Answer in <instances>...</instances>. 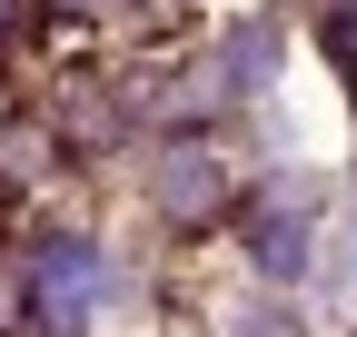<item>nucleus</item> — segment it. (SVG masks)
Here are the masks:
<instances>
[{"instance_id":"obj_1","label":"nucleus","mask_w":357,"mask_h":337,"mask_svg":"<svg viewBox=\"0 0 357 337\" xmlns=\"http://www.w3.org/2000/svg\"><path fill=\"white\" fill-rule=\"evenodd\" d=\"M218 198H229L218 159L208 149H169V168H159V208L169 219H218Z\"/></svg>"},{"instance_id":"obj_2","label":"nucleus","mask_w":357,"mask_h":337,"mask_svg":"<svg viewBox=\"0 0 357 337\" xmlns=\"http://www.w3.org/2000/svg\"><path fill=\"white\" fill-rule=\"evenodd\" d=\"M0 30H10V0H0Z\"/></svg>"}]
</instances>
